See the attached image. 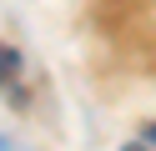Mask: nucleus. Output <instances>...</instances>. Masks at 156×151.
Wrapping results in <instances>:
<instances>
[{
	"label": "nucleus",
	"instance_id": "f257e3e1",
	"mask_svg": "<svg viewBox=\"0 0 156 151\" xmlns=\"http://www.w3.org/2000/svg\"><path fill=\"white\" fill-rule=\"evenodd\" d=\"M0 91L10 101H25V91H20V56L10 45H0Z\"/></svg>",
	"mask_w": 156,
	"mask_h": 151
},
{
	"label": "nucleus",
	"instance_id": "f03ea898",
	"mask_svg": "<svg viewBox=\"0 0 156 151\" xmlns=\"http://www.w3.org/2000/svg\"><path fill=\"white\" fill-rule=\"evenodd\" d=\"M146 141H151V151H156V126H151V131H146Z\"/></svg>",
	"mask_w": 156,
	"mask_h": 151
},
{
	"label": "nucleus",
	"instance_id": "20e7f679",
	"mask_svg": "<svg viewBox=\"0 0 156 151\" xmlns=\"http://www.w3.org/2000/svg\"><path fill=\"white\" fill-rule=\"evenodd\" d=\"M126 151H146V146H141V141H131V146H126Z\"/></svg>",
	"mask_w": 156,
	"mask_h": 151
},
{
	"label": "nucleus",
	"instance_id": "7ed1b4c3",
	"mask_svg": "<svg viewBox=\"0 0 156 151\" xmlns=\"http://www.w3.org/2000/svg\"><path fill=\"white\" fill-rule=\"evenodd\" d=\"M0 151H15V146H10V141H5V136H0Z\"/></svg>",
	"mask_w": 156,
	"mask_h": 151
}]
</instances>
